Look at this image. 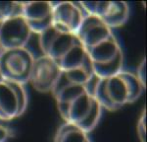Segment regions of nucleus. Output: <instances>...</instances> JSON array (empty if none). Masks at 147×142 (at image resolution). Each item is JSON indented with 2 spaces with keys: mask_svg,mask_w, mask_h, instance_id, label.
Instances as JSON below:
<instances>
[{
  "mask_svg": "<svg viewBox=\"0 0 147 142\" xmlns=\"http://www.w3.org/2000/svg\"><path fill=\"white\" fill-rule=\"evenodd\" d=\"M143 89L136 74L121 70L111 76L97 78L92 92L102 109L114 112L136 102Z\"/></svg>",
  "mask_w": 147,
  "mask_h": 142,
  "instance_id": "20e7f679",
  "label": "nucleus"
},
{
  "mask_svg": "<svg viewBox=\"0 0 147 142\" xmlns=\"http://www.w3.org/2000/svg\"><path fill=\"white\" fill-rule=\"evenodd\" d=\"M5 51V49H4V47H3V46L1 44V42H0V56L2 55V53Z\"/></svg>",
  "mask_w": 147,
  "mask_h": 142,
  "instance_id": "f3484780",
  "label": "nucleus"
},
{
  "mask_svg": "<svg viewBox=\"0 0 147 142\" xmlns=\"http://www.w3.org/2000/svg\"><path fill=\"white\" fill-rule=\"evenodd\" d=\"M79 5L69 1L53 3L52 28L65 34H77L86 16Z\"/></svg>",
  "mask_w": 147,
  "mask_h": 142,
  "instance_id": "6e6552de",
  "label": "nucleus"
},
{
  "mask_svg": "<svg viewBox=\"0 0 147 142\" xmlns=\"http://www.w3.org/2000/svg\"><path fill=\"white\" fill-rule=\"evenodd\" d=\"M32 32L22 15L11 17L0 23V42L4 49L26 47Z\"/></svg>",
  "mask_w": 147,
  "mask_h": 142,
  "instance_id": "9d476101",
  "label": "nucleus"
},
{
  "mask_svg": "<svg viewBox=\"0 0 147 142\" xmlns=\"http://www.w3.org/2000/svg\"><path fill=\"white\" fill-rule=\"evenodd\" d=\"M137 136L140 142H146V110L142 111L139 119L137 122Z\"/></svg>",
  "mask_w": 147,
  "mask_h": 142,
  "instance_id": "4468645a",
  "label": "nucleus"
},
{
  "mask_svg": "<svg viewBox=\"0 0 147 142\" xmlns=\"http://www.w3.org/2000/svg\"><path fill=\"white\" fill-rule=\"evenodd\" d=\"M88 55L96 78L123 70L124 54L113 30L95 16L86 15L77 33Z\"/></svg>",
  "mask_w": 147,
  "mask_h": 142,
  "instance_id": "f03ea898",
  "label": "nucleus"
},
{
  "mask_svg": "<svg viewBox=\"0 0 147 142\" xmlns=\"http://www.w3.org/2000/svg\"><path fill=\"white\" fill-rule=\"evenodd\" d=\"M28 92L25 86L0 79V120H12L26 112Z\"/></svg>",
  "mask_w": 147,
  "mask_h": 142,
  "instance_id": "423d86ee",
  "label": "nucleus"
},
{
  "mask_svg": "<svg viewBox=\"0 0 147 142\" xmlns=\"http://www.w3.org/2000/svg\"><path fill=\"white\" fill-rule=\"evenodd\" d=\"M17 15H22L21 2H0V23Z\"/></svg>",
  "mask_w": 147,
  "mask_h": 142,
  "instance_id": "ddd939ff",
  "label": "nucleus"
},
{
  "mask_svg": "<svg viewBox=\"0 0 147 142\" xmlns=\"http://www.w3.org/2000/svg\"><path fill=\"white\" fill-rule=\"evenodd\" d=\"M145 66H146V59L144 58L143 60L140 62L138 68H137V73H136V77L139 80V82L141 83L142 86L145 88L146 87V79H145Z\"/></svg>",
  "mask_w": 147,
  "mask_h": 142,
  "instance_id": "2eb2a0df",
  "label": "nucleus"
},
{
  "mask_svg": "<svg viewBox=\"0 0 147 142\" xmlns=\"http://www.w3.org/2000/svg\"><path fill=\"white\" fill-rule=\"evenodd\" d=\"M85 15L100 19L109 28H118L125 24L129 17V4L125 1L80 2Z\"/></svg>",
  "mask_w": 147,
  "mask_h": 142,
  "instance_id": "0eeeda50",
  "label": "nucleus"
},
{
  "mask_svg": "<svg viewBox=\"0 0 147 142\" xmlns=\"http://www.w3.org/2000/svg\"><path fill=\"white\" fill-rule=\"evenodd\" d=\"M43 54L54 61L62 73L84 81L94 77L88 55L77 34H65L53 28L39 35Z\"/></svg>",
  "mask_w": 147,
  "mask_h": 142,
  "instance_id": "7ed1b4c3",
  "label": "nucleus"
},
{
  "mask_svg": "<svg viewBox=\"0 0 147 142\" xmlns=\"http://www.w3.org/2000/svg\"><path fill=\"white\" fill-rule=\"evenodd\" d=\"M34 56L27 47L6 49L0 56V77L25 86L30 81Z\"/></svg>",
  "mask_w": 147,
  "mask_h": 142,
  "instance_id": "39448f33",
  "label": "nucleus"
},
{
  "mask_svg": "<svg viewBox=\"0 0 147 142\" xmlns=\"http://www.w3.org/2000/svg\"><path fill=\"white\" fill-rule=\"evenodd\" d=\"M61 73L54 61L43 54L34 58L28 82L40 93H51Z\"/></svg>",
  "mask_w": 147,
  "mask_h": 142,
  "instance_id": "1a4fd4ad",
  "label": "nucleus"
},
{
  "mask_svg": "<svg viewBox=\"0 0 147 142\" xmlns=\"http://www.w3.org/2000/svg\"><path fill=\"white\" fill-rule=\"evenodd\" d=\"M54 142H91L88 133L79 126L65 122L57 129Z\"/></svg>",
  "mask_w": 147,
  "mask_h": 142,
  "instance_id": "f8f14e48",
  "label": "nucleus"
},
{
  "mask_svg": "<svg viewBox=\"0 0 147 142\" xmlns=\"http://www.w3.org/2000/svg\"><path fill=\"white\" fill-rule=\"evenodd\" d=\"M21 4L22 16L27 22L32 34L35 33L40 35L52 27V2H21Z\"/></svg>",
  "mask_w": 147,
  "mask_h": 142,
  "instance_id": "9b49d317",
  "label": "nucleus"
},
{
  "mask_svg": "<svg viewBox=\"0 0 147 142\" xmlns=\"http://www.w3.org/2000/svg\"><path fill=\"white\" fill-rule=\"evenodd\" d=\"M90 83L61 73L51 92L65 122L77 125L86 133L96 127L103 110L90 89Z\"/></svg>",
  "mask_w": 147,
  "mask_h": 142,
  "instance_id": "f257e3e1",
  "label": "nucleus"
},
{
  "mask_svg": "<svg viewBox=\"0 0 147 142\" xmlns=\"http://www.w3.org/2000/svg\"><path fill=\"white\" fill-rule=\"evenodd\" d=\"M13 136V131L8 126L0 124V142H7L10 137Z\"/></svg>",
  "mask_w": 147,
  "mask_h": 142,
  "instance_id": "dca6fc26",
  "label": "nucleus"
}]
</instances>
